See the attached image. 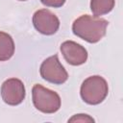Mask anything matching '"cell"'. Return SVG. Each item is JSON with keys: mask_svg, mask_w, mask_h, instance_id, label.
Returning a JSON list of instances; mask_svg holds the SVG:
<instances>
[{"mask_svg": "<svg viewBox=\"0 0 123 123\" xmlns=\"http://www.w3.org/2000/svg\"><path fill=\"white\" fill-rule=\"evenodd\" d=\"M32 99L35 108L43 113H54L61 108L60 95L38 84L32 88Z\"/></svg>", "mask_w": 123, "mask_h": 123, "instance_id": "3", "label": "cell"}, {"mask_svg": "<svg viewBox=\"0 0 123 123\" xmlns=\"http://www.w3.org/2000/svg\"><path fill=\"white\" fill-rule=\"evenodd\" d=\"M39 72L42 79L54 85H62L68 79V73L61 63L58 55L45 59L40 65Z\"/></svg>", "mask_w": 123, "mask_h": 123, "instance_id": "4", "label": "cell"}, {"mask_svg": "<svg viewBox=\"0 0 123 123\" xmlns=\"http://www.w3.org/2000/svg\"><path fill=\"white\" fill-rule=\"evenodd\" d=\"M14 42L12 37L0 31V62H5L10 60L14 54Z\"/></svg>", "mask_w": 123, "mask_h": 123, "instance_id": "8", "label": "cell"}, {"mask_svg": "<svg viewBox=\"0 0 123 123\" xmlns=\"http://www.w3.org/2000/svg\"><path fill=\"white\" fill-rule=\"evenodd\" d=\"M66 0H40V2L46 7L52 8H61L64 5Z\"/></svg>", "mask_w": 123, "mask_h": 123, "instance_id": "11", "label": "cell"}, {"mask_svg": "<svg viewBox=\"0 0 123 123\" xmlns=\"http://www.w3.org/2000/svg\"><path fill=\"white\" fill-rule=\"evenodd\" d=\"M26 91L24 84L17 78L6 80L1 86V97L3 101L10 106H17L25 99Z\"/></svg>", "mask_w": 123, "mask_h": 123, "instance_id": "6", "label": "cell"}, {"mask_svg": "<svg viewBox=\"0 0 123 123\" xmlns=\"http://www.w3.org/2000/svg\"><path fill=\"white\" fill-rule=\"evenodd\" d=\"M33 24L38 33L45 36H52L60 28V19L51 11L41 9L34 13Z\"/></svg>", "mask_w": 123, "mask_h": 123, "instance_id": "5", "label": "cell"}, {"mask_svg": "<svg viewBox=\"0 0 123 123\" xmlns=\"http://www.w3.org/2000/svg\"><path fill=\"white\" fill-rule=\"evenodd\" d=\"M61 52L67 63L77 66L84 64L87 60V51L81 44L73 41L66 40L61 44Z\"/></svg>", "mask_w": 123, "mask_h": 123, "instance_id": "7", "label": "cell"}, {"mask_svg": "<svg viewBox=\"0 0 123 123\" xmlns=\"http://www.w3.org/2000/svg\"><path fill=\"white\" fill-rule=\"evenodd\" d=\"M68 122H94V119L88 114L78 113L73 115L70 119H68Z\"/></svg>", "mask_w": 123, "mask_h": 123, "instance_id": "10", "label": "cell"}, {"mask_svg": "<svg viewBox=\"0 0 123 123\" xmlns=\"http://www.w3.org/2000/svg\"><path fill=\"white\" fill-rule=\"evenodd\" d=\"M109 93V86L107 81L99 75L86 78L80 89L83 101L88 105H98L102 103Z\"/></svg>", "mask_w": 123, "mask_h": 123, "instance_id": "2", "label": "cell"}, {"mask_svg": "<svg viewBox=\"0 0 123 123\" xmlns=\"http://www.w3.org/2000/svg\"><path fill=\"white\" fill-rule=\"evenodd\" d=\"M115 0H90V10L95 16L107 14L112 11Z\"/></svg>", "mask_w": 123, "mask_h": 123, "instance_id": "9", "label": "cell"}, {"mask_svg": "<svg viewBox=\"0 0 123 123\" xmlns=\"http://www.w3.org/2000/svg\"><path fill=\"white\" fill-rule=\"evenodd\" d=\"M109 22L99 16L83 14L74 20L72 32L78 37L89 43L100 41L106 35Z\"/></svg>", "mask_w": 123, "mask_h": 123, "instance_id": "1", "label": "cell"}, {"mask_svg": "<svg viewBox=\"0 0 123 123\" xmlns=\"http://www.w3.org/2000/svg\"><path fill=\"white\" fill-rule=\"evenodd\" d=\"M18 1H27V0H18Z\"/></svg>", "mask_w": 123, "mask_h": 123, "instance_id": "12", "label": "cell"}]
</instances>
